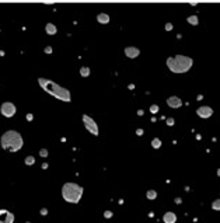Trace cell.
<instances>
[{
  "label": "cell",
  "mask_w": 220,
  "mask_h": 223,
  "mask_svg": "<svg viewBox=\"0 0 220 223\" xmlns=\"http://www.w3.org/2000/svg\"><path fill=\"white\" fill-rule=\"evenodd\" d=\"M38 84L41 86V88H44L46 93L50 94L52 97L58 98L60 101L64 102H70L72 101V96H70V91L67 88L62 87L58 83L52 81V80H48L45 77H38Z\"/></svg>",
  "instance_id": "1"
},
{
  "label": "cell",
  "mask_w": 220,
  "mask_h": 223,
  "mask_svg": "<svg viewBox=\"0 0 220 223\" xmlns=\"http://www.w3.org/2000/svg\"><path fill=\"white\" fill-rule=\"evenodd\" d=\"M193 65L192 58L185 55H175L167 58V66L173 73H187Z\"/></svg>",
  "instance_id": "2"
},
{
  "label": "cell",
  "mask_w": 220,
  "mask_h": 223,
  "mask_svg": "<svg viewBox=\"0 0 220 223\" xmlns=\"http://www.w3.org/2000/svg\"><path fill=\"white\" fill-rule=\"evenodd\" d=\"M1 147L4 150H10V152H19L20 149L23 147V136L19 133L17 130H7L1 135L0 139Z\"/></svg>",
  "instance_id": "3"
},
{
  "label": "cell",
  "mask_w": 220,
  "mask_h": 223,
  "mask_svg": "<svg viewBox=\"0 0 220 223\" xmlns=\"http://www.w3.org/2000/svg\"><path fill=\"white\" fill-rule=\"evenodd\" d=\"M83 195V188L76 182H64L62 187V196L69 204H79Z\"/></svg>",
  "instance_id": "4"
},
{
  "label": "cell",
  "mask_w": 220,
  "mask_h": 223,
  "mask_svg": "<svg viewBox=\"0 0 220 223\" xmlns=\"http://www.w3.org/2000/svg\"><path fill=\"white\" fill-rule=\"evenodd\" d=\"M81 118H83V124H84V126H86V129H87L91 135L98 136V125H97V122L93 119L91 116L86 115V114H84Z\"/></svg>",
  "instance_id": "5"
},
{
  "label": "cell",
  "mask_w": 220,
  "mask_h": 223,
  "mask_svg": "<svg viewBox=\"0 0 220 223\" xmlns=\"http://www.w3.org/2000/svg\"><path fill=\"white\" fill-rule=\"evenodd\" d=\"M16 105H14L13 102H9L6 101L1 104V107H0V112H1V115L6 116V118H11V116L16 114Z\"/></svg>",
  "instance_id": "6"
},
{
  "label": "cell",
  "mask_w": 220,
  "mask_h": 223,
  "mask_svg": "<svg viewBox=\"0 0 220 223\" xmlns=\"http://www.w3.org/2000/svg\"><path fill=\"white\" fill-rule=\"evenodd\" d=\"M0 223H14V215L7 209H0Z\"/></svg>",
  "instance_id": "7"
},
{
  "label": "cell",
  "mask_w": 220,
  "mask_h": 223,
  "mask_svg": "<svg viewBox=\"0 0 220 223\" xmlns=\"http://www.w3.org/2000/svg\"><path fill=\"white\" fill-rule=\"evenodd\" d=\"M196 114H198V116H201V118H203V119H206V118H209V116L213 115V110H212L210 107H207V105H202V107H199L196 110Z\"/></svg>",
  "instance_id": "8"
},
{
  "label": "cell",
  "mask_w": 220,
  "mask_h": 223,
  "mask_svg": "<svg viewBox=\"0 0 220 223\" xmlns=\"http://www.w3.org/2000/svg\"><path fill=\"white\" fill-rule=\"evenodd\" d=\"M167 104L171 108H179L182 105V100L179 97H177V96H171V97L167 98Z\"/></svg>",
  "instance_id": "9"
},
{
  "label": "cell",
  "mask_w": 220,
  "mask_h": 223,
  "mask_svg": "<svg viewBox=\"0 0 220 223\" xmlns=\"http://www.w3.org/2000/svg\"><path fill=\"white\" fill-rule=\"evenodd\" d=\"M125 55L130 58V59H135V58H138L140 55V51H139V48H135V47H128L125 48Z\"/></svg>",
  "instance_id": "10"
},
{
  "label": "cell",
  "mask_w": 220,
  "mask_h": 223,
  "mask_svg": "<svg viewBox=\"0 0 220 223\" xmlns=\"http://www.w3.org/2000/svg\"><path fill=\"white\" fill-rule=\"evenodd\" d=\"M163 220H164V223H175L177 222V215L174 212H165L164 216H163Z\"/></svg>",
  "instance_id": "11"
},
{
  "label": "cell",
  "mask_w": 220,
  "mask_h": 223,
  "mask_svg": "<svg viewBox=\"0 0 220 223\" xmlns=\"http://www.w3.org/2000/svg\"><path fill=\"white\" fill-rule=\"evenodd\" d=\"M97 21L100 24H108L110 23V16L105 13H100L98 16H97Z\"/></svg>",
  "instance_id": "12"
},
{
  "label": "cell",
  "mask_w": 220,
  "mask_h": 223,
  "mask_svg": "<svg viewBox=\"0 0 220 223\" xmlns=\"http://www.w3.org/2000/svg\"><path fill=\"white\" fill-rule=\"evenodd\" d=\"M45 30H46V33L49 34V35H55L56 33H58V28H56L55 24H52V23H48L45 25Z\"/></svg>",
  "instance_id": "13"
},
{
  "label": "cell",
  "mask_w": 220,
  "mask_h": 223,
  "mask_svg": "<svg viewBox=\"0 0 220 223\" xmlns=\"http://www.w3.org/2000/svg\"><path fill=\"white\" fill-rule=\"evenodd\" d=\"M80 74H81V77H88V76H90V67L81 66V67H80Z\"/></svg>",
  "instance_id": "14"
},
{
  "label": "cell",
  "mask_w": 220,
  "mask_h": 223,
  "mask_svg": "<svg viewBox=\"0 0 220 223\" xmlns=\"http://www.w3.org/2000/svg\"><path fill=\"white\" fill-rule=\"evenodd\" d=\"M189 24H192V25H198L199 24V19H198V16H189L188 19H187Z\"/></svg>",
  "instance_id": "15"
},
{
  "label": "cell",
  "mask_w": 220,
  "mask_h": 223,
  "mask_svg": "<svg viewBox=\"0 0 220 223\" xmlns=\"http://www.w3.org/2000/svg\"><path fill=\"white\" fill-rule=\"evenodd\" d=\"M146 196L149 198V199H156V198H157V192L154 190H149V191H147V194H146Z\"/></svg>",
  "instance_id": "16"
},
{
  "label": "cell",
  "mask_w": 220,
  "mask_h": 223,
  "mask_svg": "<svg viewBox=\"0 0 220 223\" xmlns=\"http://www.w3.org/2000/svg\"><path fill=\"white\" fill-rule=\"evenodd\" d=\"M151 146H153L154 149H159L161 146V140L159 139V138H154V139L151 140Z\"/></svg>",
  "instance_id": "17"
},
{
  "label": "cell",
  "mask_w": 220,
  "mask_h": 223,
  "mask_svg": "<svg viewBox=\"0 0 220 223\" xmlns=\"http://www.w3.org/2000/svg\"><path fill=\"white\" fill-rule=\"evenodd\" d=\"M24 162H25V164H27V166H32V164L35 163V157H34V156H27Z\"/></svg>",
  "instance_id": "18"
},
{
  "label": "cell",
  "mask_w": 220,
  "mask_h": 223,
  "mask_svg": "<svg viewBox=\"0 0 220 223\" xmlns=\"http://www.w3.org/2000/svg\"><path fill=\"white\" fill-rule=\"evenodd\" d=\"M212 208L215 210H219L220 209V199H216L213 204H212Z\"/></svg>",
  "instance_id": "19"
},
{
  "label": "cell",
  "mask_w": 220,
  "mask_h": 223,
  "mask_svg": "<svg viewBox=\"0 0 220 223\" xmlns=\"http://www.w3.org/2000/svg\"><path fill=\"white\" fill-rule=\"evenodd\" d=\"M150 112H151V114H156V112H159V105H157V104H153V105H150Z\"/></svg>",
  "instance_id": "20"
},
{
  "label": "cell",
  "mask_w": 220,
  "mask_h": 223,
  "mask_svg": "<svg viewBox=\"0 0 220 223\" xmlns=\"http://www.w3.org/2000/svg\"><path fill=\"white\" fill-rule=\"evenodd\" d=\"M39 156H41V157H46V156H48V150H46V149H41V150H39Z\"/></svg>",
  "instance_id": "21"
},
{
  "label": "cell",
  "mask_w": 220,
  "mask_h": 223,
  "mask_svg": "<svg viewBox=\"0 0 220 223\" xmlns=\"http://www.w3.org/2000/svg\"><path fill=\"white\" fill-rule=\"evenodd\" d=\"M112 212H111V210H105V212H104V218H107V219H110V218H112Z\"/></svg>",
  "instance_id": "22"
},
{
  "label": "cell",
  "mask_w": 220,
  "mask_h": 223,
  "mask_svg": "<svg viewBox=\"0 0 220 223\" xmlns=\"http://www.w3.org/2000/svg\"><path fill=\"white\" fill-rule=\"evenodd\" d=\"M167 125H168V126L174 125V118H168V119H167Z\"/></svg>",
  "instance_id": "23"
},
{
  "label": "cell",
  "mask_w": 220,
  "mask_h": 223,
  "mask_svg": "<svg viewBox=\"0 0 220 223\" xmlns=\"http://www.w3.org/2000/svg\"><path fill=\"white\" fill-rule=\"evenodd\" d=\"M165 30H167V31H171V30H173V24L167 23V24H165Z\"/></svg>",
  "instance_id": "24"
},
{
  "label": "cell",
  "mask_w": 220,
  "mask_h": 223,
  "mask_svg": "<svg viewBox=\"0 0 220 223\" xmlns=\"http://www.w3.org/2000/svg\"><path fill=\"white\" fill-rule=\"evenodd\" d=\"M45 52H46V53H52V47H46Z\"/></svg>",
  "instance_id": "25"
},
{
  "label": "cell",
  "mask_w": 220,
  "mask_h": 223,
  "mask_svg": "<svg viewBox=\"0 0 220 223\" xmlns=\"http://www.w3.org/2000/svg\"><path fill=\"white\" fill-rule=\"evenodd\" d=\"M46 213H48V209H46V208H42V209H41V215H44V216H45Z\"/></svg>",
  "instance_id": "26"
},
{
  "label": "cell",
  "mask_w": 220,
  "mask_h": 223,
  "mask_svg": "<svg viewBox=\"0 0 220 223\" xmlns=\"http://www.w3.org/2000/svg\"><path fill=\"white\" fill-rule=\"evenodd\" d=\"M136 135L142 136V135H143V129H138V130H136Z\"/></svg>",
  "instance_id": "27"
},
{
  "label": "cell",
  "mask_w": 220,
  "mask_h": 223,
  "mask_svg": "<svg viewBox=\"0 0 220 223\" xmlns=\"http://www.w3.org/2000/svg\"><path fill=\"white\" fill-rule=\"evenodd\" d=\"M27 119H28V121H30V119H32V115H31V114H28V115H27Z\"/></svg>",
  "instance_id": "28"
}]
</instances>
